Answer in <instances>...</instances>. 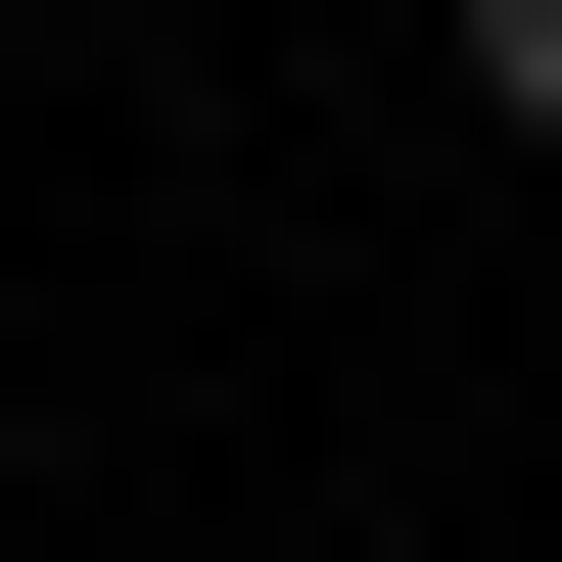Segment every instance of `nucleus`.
Wrapping results in <instances>:
<instances>
[{
	"mask_svg": "<svg viewBox=\"0 0 562 562\" xmlns=\"http://www.w3.org/2000/svg\"><path fill=\"white\" fill-rule=\"evenodd\" d=\"M469 94H516V140H562V0H469Z\"/></svg>",
	"mask_w": 562,
	"mask_h": 562,
	"instance_id": "obj_1",
	"label": "nucleus"
}]
</instances>
